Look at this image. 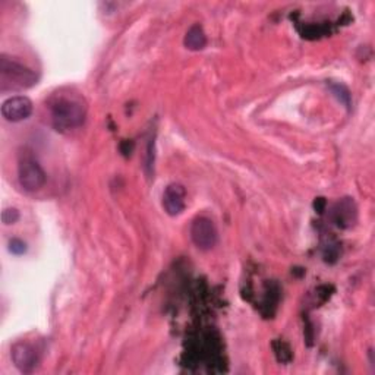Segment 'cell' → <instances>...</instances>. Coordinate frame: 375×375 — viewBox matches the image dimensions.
<instances>
[{
	"mask_svg": "<svg viewBox=\"0 0 375 375\" xmlns=\"http://www.w3.org/2000/svg\"><path fill=\"white\" fill-rule=\"evenodd\" d=\"M33 113V103L28 97L15 95L2 105V115L9 122H21L28 119Z\"/></svg>",
	"mask_w": 375,
	"mask_h": 375,
	"instance_id": "obj_5",
	"label": "cell"
},
{
	"mask_svg": "<svg viewBox=\"0 0 375 375\" xmlns=\"http://www.w3.org/2000/svg\"><path fill=\"white\" fill-rule=\"evenodd\" d=\"M37 84V75L28 66L21 62L8 58L6 55L0 56V90L6 91H23Z\"/></svg>",
	"mask_w": 375,
	"mask_h": 375,
	"instance_id": "obj_2",
	"label": "cell"
},
{
	"mask_svg": "<svg viewBox=\"0 0 375 375\" xmlns=\"http://www.w3.org/2000/svg\"><path fill=\"white\" fill-rule=\"evenodd\" d=\"M50 113L58 131H69L80 128L85 122L87 107L77 97H56L50 105Z\"/></svg>",
	"mask_w": 375,
	"mask_h": 375,
	"instance_id": "obj_1",
	"label": "cell"
},
{
	"mask_svg": "<svg viewBox=\"0 0 375 375\" xmlns=\"http://www.w3.org/2000/svg\"><path fill=\"white\" fill-rule=\"evenodd\" d=\"M185 199H186V191L179 184H171L166 188L163 194V208L164 211L171 216L176 217L184 213L185 210Z\"/></svg>",
	"mask_w": 375,
	"mask_h": 375,
	"instance_id": "obj_6",
	"label": "cell"
},
{
	"mask_svg": "<svg viewBox=\"0 0 375 375\" xmlns=\"http://www.w3.org/2000/svg\"><path fill=\"white\" fill-rule=\"evenodd\" d=\"M19 185L27 192H36L46 185L47 174L33 157H23L18 166Z\"/></svg>",
	"mask_w": 375,
	"mask_h": 375,
	"instance_id": "obj_3",
	"label": "cell"
},
{
	"mask_svg": "<svg viewBox=\"0 0 375 375\" xmlns=\"http://www.w3.org/2000/svg\"><path fill=\"white\" fill-rule=\"evenodd\" d=\"M191 239L201 251H210L217 243L218 233L208 217H196L191 226Z\"/></svg>",
	"mask_w": 375,
	"mask_h": 375,
	"instance_id": "obj_4",
	"label": "cell"
},
{
	"mask_svg": "<svg viewBox=\"0 0 375 375\" xmlns=\"http://www.w3.org/2000/svg\"><path fill=\"white\" fill-rule=\"evenodd\" d=\"M333 93L336 94V97L340 100V102H343L344 105H349V98H351V95H349V91L343 85L333 87Z\"/></svg>",
	"mask_w": 375,
	"mask_h": 375,
	"instance_id": "obj_11",
	"label": "cell"
},
{
	"mask_svg": "<svg viewBox=\"0 0 375 375\" xmlns=\"http://www.w3.org/2000/svg\"><path fill=\"white\" fill-rule=\"evenodd\" d=\"M185 47L188 50H192V52H198V50H203L207 46V36L203 30V27L199 23L192 25V27L188 30L185 36Z\"/></svg>",
	"mask_w": 375,
	"mask_h": 375,
	"instance_id": "obj_8",
	"label": "cell"
},
{
	"mask_svg": "<svg viewBox=\"0 0 375 375\" xmlns=\"http://www.w3.org/2000/svg\"><path fill=\"white\" fill-rule=\"evenodd\" d=\"M2 220L5 224H14L19 220V211L16 208H6L2 213Z\"/></svg>",
	"mask_w": 375,
	"mask_h": 375,
	"instance_id": "obj_10",
	"label": "cell"
},
{
	"mask_svg": "<svg viewBox=\"0 0 375 375\" xmlns=\"http://www.w3.org/2000/svg\"><path fill=\"white\" fill-rule=\"evenodd\" d=\"M9 251L14 255H23L25 253H27V243H25L22 239L14 238L9 241Z\"/></svg>",
	"mask_w": 375,
	"mask_h": 375,
	"instance_id": "obj_9",
	"label": "cell"
},
{
	"mask_svg": "<svg viewBox=\"0 0 375 375\" xmlns=\"http://www.w3.org/2000/svg\"><path fill=\"white\" fill-rule=\"evenodd\" d=\"M11 356L16 368L22 372H31L36 365H37V354L34 351V347L28 343H15L12 346Z\"/></svg>",
	"mask_w": 375,
	"mask_h": 375,
	"instance_id": "obj_7",
	"label": "cell"
}]
</instances>
